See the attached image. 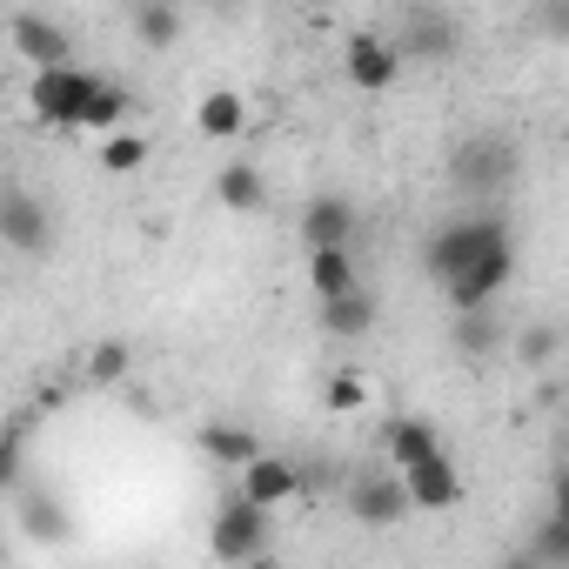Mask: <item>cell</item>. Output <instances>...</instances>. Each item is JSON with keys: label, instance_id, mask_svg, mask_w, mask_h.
I'll list each match as a JSON object with an SVG mask.
<instances>
[{"label": "cell", "instance_id": "6da1fadb", "mask_svg": "<svg viewBox=\"0 0 569 569\" xmlns=\"http://www.w3.org/2000/svg\"><path fill=\"white\" fill-rule=\"evenodd\" d=\"M509 241H516V234H509L502 214H456V221H442V228L422 241V274L442 289L449 274H462L469 261H482L489 248H509Z\"/></svg>", "mask_w": 569, "mask_h": 569}, {"label": "cell", "instance_id": "7a4b0ae2", "mask_svg": "<svg viewBox=\"0 0 569 569\" xmlns=\"http://www.w3.org/2000/svg\"><path fill=\"white\" fill-rule=\"evenodd\" d=\"M522 174V148L496 128H476L449 148V181L462 194H509V181Z\"/></svg>", "mask_w": 569, "mask_h": 569}, {"label": "cell", "instance_id": "3957f363", "mask_svg": "<svg viewBox=\"0 0 569 569\" xmlns=\"http://www.w3.org/2000/svg\"><path fill=\"white\" fill-rule=\"evenodd\" d=\"M268 516L274 509H261L241 482L214 502V516H208V549H214V562H261L268 556Z\"/></svg>", "mask_w": 569, "mask_h": 569}, {"label": "cell", "instance_id": "277c9868", "mask_svg": "<svg viewBox=\"0 0 569 569\" xmlns=\"http://www.w3.org/2000/svg\"><path fill=\"white\" fill-rule=\"evenodd\" d=\"M94 88H101V74H94V68H74V61H61V68H34V88H28V101H34V114H41L48 128H68V134H81V114H88Z\"/></svg>", "mask_w": 569, "mask_h": 569}, {"label": "cell", "instance_id": "5b68a950", "mask_svg": "<svg viewBox=\"0 0 569 569\" xmlns=\"http://www.w3.org/2000/svg\"><path fill=\"white\" fill-rule=\"evenodd\" d=\"M402 48H396V34H376V28H362V34H349L342 41V74H349V88H362V94H389L396 81H402Z\"/></svg>", "mask_w": 569, "mask_h": 569}, {"label": "cell", "instance_id": "8992f818", "mask_svg": "<svg viewBox=\"0 0 569 569\" xmlns=\"http://www.w3.org/2000/svg\"><path fill=\"white\" fill-rule=\"evenodd\" d=\"M409 509H416V496H409V482H402L396 462H389V469H362V476L349 482V516H356L362 529H396Z\"/></svg>", "mask_w": 569, "mask_h": 569}, {"label": "cell", "instance_id": "52a82bcc", "mask_svg": "<svg viewBox=\"0 0 569 569\" xmlns=\"http://www.w3.org/2000/svg\"><path fill=\"white\" fill-rule=\"evenodd\" d=\"M396 48H402L409 61L442 68V61H456V54H462V21H456L449 8H409V14H402V28H396Z\"/></svg>", "mask_w": 569, "mask_h": 569}, {"label": "cell", "instance_id": "ba28073f", "mask_svg": "<svg viewBox=\"0 0 569 569\" xmlns=\"http://www.w3.org/2000/svg\"><path fill=\"white\" fill-rule=\"evenodd\" d=\"M0 241H8L21 261H48L54 254V214L28 188H8V201H0Z\"/></svg>", "mask_w": 569, "mask_h": 569}, {"label": "cell", "instance_id": "9c48e42d", "mask_svg": "<svg viewBox=\"0 0 569 569\" xmlns=\"http://www.w3.org/2000/svg\"><path fill=\"white\" fill-rule=\"evenodd\" d=\"M509 274H516V241H509V248H489L482 261H469L462 274H449V281H442V302H449L456 316H462V309H489V302L509 289Z\"/></svg>", "mask_w": 569, "mask_h": 569}, {"label": "cell", "instance_id": "30bf717a", "mask_svg": "<svg viewBox=\"0 0 569 569\" xmlns=\"http://www.w3.org/2000/svg\"><path fill=\"white\" fill-rule=\"evenodd\" d=\"M296 228H302V248H349V241H356V228H362V214H356V201H349V194L322 188V194H309V201H302Z\"/></svg>", "mask_w": 569, "mask_h": 569}, {"label": "cell", "instance_id": "8fae6325", "mask_svg": "<svg viewBox=\"0 0 569 569\" xmlns=\"http://www.w3.org/2000/svg\"><path fill=\"white\" fill-rule=\"evenodd\" d=\"M316 316H322V336H329V342H362V336H376V322H382V309H376V296H369V289L322 296V302H316Z\"/></svg>", "mask_w": 569, "mask_h": 569}, {"label": "cell", "instance_id": "7c38bea8", "mask_svg": "<svg viewBox=\"0 0 569 569\" xmlns=\"http://www.w3.org/2000/svg\"><path fill=\"white\" fill-rule=\"evenodd\" d=\"M402 482H409V496H416V509H456L462 502V476H456V462H449V449H436V456H422V462H409L402 469Z\"/></svg>", "mask_w": 569, "mask_h": 569}, {"label": "cell", "instance_id": "4fadbf2b", "mask_svg": "<svg viewBox=\"0 0 569 569\" xmlns=\"http://www.w3.org/2000/svg\"><path fill=\"white\" fill-rule=\"evenodd\" d=\"M241 489H248L261 509H281V502H296V496H302V469H296L289 456H268V449H261V456L241 469Z\"/></svg>", "mask_w": 569, "mask_h": 569}, {"label": "cell", "instance_id": "5bb4252c", "mask_svg": "<svg viewBox=\"0 0 569 569\" xmlns=\"http://www.w3.org/2000/svg\"><path fill=\"white\" fill-rule=\"evenodd\" d=\"M261 201H268V174H261L254 161H221V168H214V208L254 214Z\"/></svg>", "mask_w": 569, "mask_h": 569}, {"label": "cell", "instance_id": "9a60e30c", "mask_svg": "<svg viewBox=\"0 0 569 569\" xmlns=\"http://www.w3.org/2000/svg\"><path fill=\"white\" fill-rule=\"evenodd\" d=\"M436 449H442V436H436L429 416H389V422H382V456H389L396 469H409V462H422V456H436Z\"/></svg>", "mask_w": 569, "mask_h": 569}, {"label": "cell", "instance_id": "2e32d148", "mask_svg": "<svg viewBox=\"0 0 569 569\" xmlns=\"http://www.w3.org/2000/svg\"><path fill=\"white\" fill-rule=\"evenodd\" d=\"M14 48H21L34 68H61V61H74V41H68L48 14H14Z\"/></svg>", "mask_w": 569, "mask_h": 569}, {"label": "cell", "instance_id": "e0dca14e", "mask_svg": "<svg viewBox=\"0 0 569 569\" xmlns=\"http://www.w3.org/2000/svg\"><path fill=\"white\" fill-rule=\"evenodd\" d=\"M194 442H201V456H208V462H221V469H234V476L261 456V436H254V429H241V422H201V436H194Z\"/></svg>", "mask_w": 569, "mask_h": 569}, {"label": "cell", "instance_id": "ac0fdd59", "mask_svg": "<svg viewBox=\"0 0 569 569\" xmlns=\"http://www.w3.org/2000/svg\"><path fill=\"white\" fill-rule=\"evenodd\" d=\"M194 128H201L208 141H241V128H248V101H241L234 88H208V94L194 101Z\"/></svg>", "mask_w": 569, "mask_h": 569}, {"label": "cell", "instance_id": "d6986e66", "mask_svg": "<svg viewBox=\"0 0 569 569\" xmlns=\"http://www.w3.org/2000/svg\"><path fill=\"white\" fill-rule=\"evenodd\" d=\"M449 342H456V356H462V362H496L509 336H502V322H496L489 309H462V316H456V329H449Z\"/></svg>", "mask_w": 569, "mask_h": 569}, {"label": "cell", "instance_id": "ffe728a7", "mask_svg": "<svg viewBox=\"0 0 569 569\" xmlns=\"http://www.w3.org/2000/svg\"><path fill=\"white\" fill-rule=\"evenodd\" d=\"M309 289H316V302H322V296H349V289H362L356 254H349V248H309Z\"/></svg>", "mask_w": 569, "mask_h": 569}, {"label": "cell", "instance_id": "44dd1931", "mask_svg": "<svg viewBox=\"0 0 569 569\" xmlns=\"http://www.w3.org/2000/svg\"><path fill=\"white\" fill-rule=\"evenodd\" d=\"M134 41L141 48H174L181 41V8L174 0H134Z\"/></svg>", "mask_w": 569, "mask_h": 569}, {"label": "cell", "instance_id": "7402d4cb", "mask_svg": "<svg viewBox=\"0 0 569 569\" xmlns=\"http://www.w3.org/2000/svg\"><path fill=\"white\" fill-rule=\"evenodd\" d=\"M148 154H154V141H148L141 128H114V134H101V174H141Z\"/></svg>", "mask_w": 569, "mask_h": 569}, {"label": "cell", "instance_id": "603a6c76", "mask_svg": "<svg viewBox=\"0 0 569 569\" xmlns=\"http://www.w3.org/2000/svg\"><path fill=\"white\" fill-rule=\"evenodd\" d=\"M128 108H134L128 88L101 74V88H94V101H88V114H81V134H114V128H128Z\"/></svg>", "mask_w": 569, "mask_h": 569}, {"label": "cell", "instance_id": "cb8c5ba5", "mask_svg": "<svg viewBox=\"0 0 569 569\" xmlns=\"http://www.w3.org/2000/svg\"><path fill=\"white\" fill-rule=\"evenodd\" d=\"M522 556H529V562H569V516H562V509L536 516V529H529Z\"/></svg>", "mask_w": 569, "mask_h": 569}, {"label": "cell", "instance_id": "d4e9b609", "mask_svg": "<svg viewBox=\"0 0 569 569\" xmlns=\"http://www.w3.org/2000/svg\"><path fill=\"white\" fill-rule=\"evenodd\" d=\"M134 376V349L128 342H94L88 349V382L94 389H114V382H128Z\"/></svg>", "mask_w": 569, "mask_h": 569}, {"label": "cell", "instance_id": "484cf974", "mask_svg": "<svg viewBox=\"0 0 569 569\" xmlns=\"http://www.w3.org/2000/svg\"><path fill=\"white\" fill-rule=\"evenodd\" d=\"M322 409H329V416H356V409H369V382H362L356 369H336V376L322 382Z\"/></svg>", "mask_w": 569, "mask_h": 569}, {"label": "cell", "instance_id": "4316f807", "mask_svg": "<svg viewBox=\"0 0 569 569\" xmlns=\"http://www.w3.org/2000/svg\"><path fill=\"white\" fill-rule=\"evenodd\" d=\"M556 349H562V329H556V322H536V329H522V336H516V356H522L529 369H549V362H556Z\"/></svg>", "mask_w": 569, "mask_h": 569}, {"label": "cell", "instance_id": "83f0119b", "mask_svg": "<svg viewBox=\"0 0 569 569\" xmlns=\"http://www.w3.org/2000/svg\"><path fill=\"white\" fill-rule=\"evenodd\" d=\"M529 21H536V34H542V41L569 48V0H529Z\"/></svg>", "mask_w": 569, "mask_h": 569}, {"label": "cell", "instance_id": "f1b7e54d", "mask_svg": "<svg viewBox=\"0 0 569 569\" xmlns=\"http://www.w3.org/2000/svg\"><path fill=\"white\" fill-rule=\"evenodd\" d=\"M14 496H21V489H14ZM21 509H28V536H68V509H61V502L21 496Z\"/></svg>", "mask_w": 569, "mask_h": 569}, {"label": "cell", "instance_id": "f546056e", "mask_svg": "<svg viewBox=\"0 0 569 569\" xmlns=\"http://www.w3.org/2000/svg\"><path fill=\"white\" fill-rule=\"evenodd\" d=\"M309 8H336V0H309Z\"/></svg>", "mask_w": 569, "mask_h": 569}]
</instances>
